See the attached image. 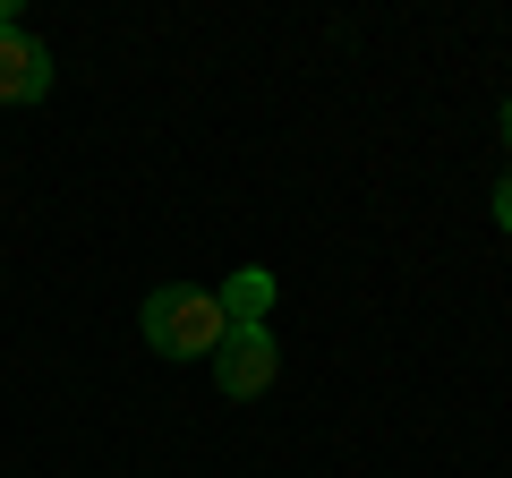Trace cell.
Here are the masks:
<instances>
[{"label": "cell", "instance_id": "cell-1", "mask_svg": "<svg viewBox=\"0 0 512 478\" xmlns=\"http://www.w3.org/2000/svg\"><path fill=\"white\" fill-rule=\"evenodd\" d=\"M137 325H146V342L163 350V359H214V342L231 333V316H222V299L197 291V282H163V291L137 308Z\"/></svg>", "mask_w": 512, "mask_h": 478}, {"label": "cell", "instance_id": "cell-2", "mask_svg": "<svg viewBox=\"0 0 512 478\" xmlns=\"http://www.w3.org/2000/svg\"><path fill=\"white\" fill-rule=\"evenodd\" d=\"M274 368H282V350H274V333H265V325H231L214 342V385L231 393V402H256V393L274 385Z\"/></svg>", "mask_w": 512, "mask_h": 478}, {"label": "cell", "instance_id": "cell-3", "mask_svg": "<svg viewBox=\"0 0 512 478\" xmlns=\"http://www.w3.org/2000/svg\"><path fill=\"white\" fill-rule=\"evenodd\" d=\"M52 94V52H43L35 35H0V103H43Z\"/></svg>", "mask_w": 512, "mask_h": 478}, {"label": "cell", "instance_id": "cell-4", "mask_svg": "<svg viewBox=\"0 0 512 478\" xmlns=\"http://www.w3.org/2000/svg\"><path fill=\"white\" fill-rule=\"evenodd\" d=\"M214 299H222V316H231V325H265V308H274V274H265V265H239Z\"/></svg>", "mask_w": 512, "mask_h": 478}, {"label": "cell", "instance_id": "cell-5", "mask_svg": "<svg viewBox=\"0 0 512 478\" xmlns=\"http://www.w3.org/2000/svg\"><path fill=\"white\" fill-rule=\"evenodd\" d=\"M495 222H504V231H512V171H504V180H495Z\"/></svg>", "mask_w": 512, "mask_h": 478}, {"label": "cell", "instance_id": "cell-6", "mask_svg": "<svg viewBox=\"0 0 512 478\" xmlns=\"http://www.w3.org/2000/svg\"><path fill=\"white\" fill-rule=\"evenodd\" d=\"M504 146H512V103H504Z\"/></svg>", "mask_w": 512, "mask_h": 478}, {"label": "cell", "instance_id": "cell-7", "mask_svg": "<svg viewBox=\"0 0 512 478\" xmlns=\"http://www.w3.org/2000/svg\"><path fill=\"white\" fill-rule=\"evenodd\" d=\"M9 26H18V18H9V9H0V35H9Z\"/></svg>", "mask_w": 512, "mask_h": 478}]
</instances>
